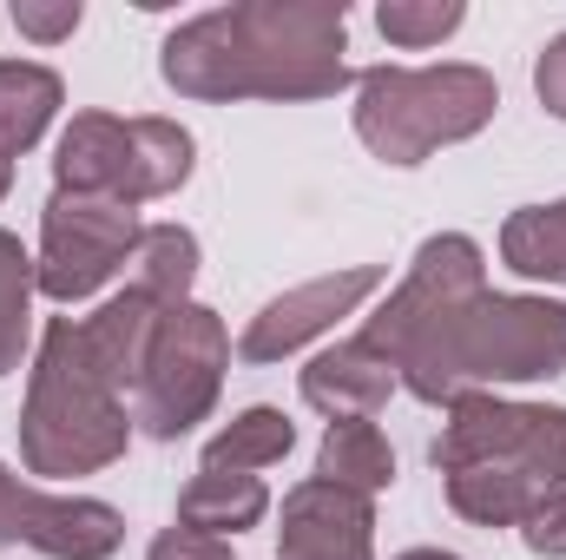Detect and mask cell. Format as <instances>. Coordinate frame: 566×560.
<instances>
[{"mask_svg": "<svg viewBox=\"0 0 566 560\" xmlns=\"http://www.w3.org/2000/svg\"><path fill=\"white\" fill-rule=\"evenodd\" d=\"M501 113L494 73L448 60V66H369L356 73V139L382 165H422L441 145L488 133Z\"/></svg>", "mask_w": 566, "mask_h": 560, "instance_id": "277c9868", "label": "cell"}, {"mask_svg": "<svg viewBox=\"0 0 566 560\" xmlns=\"http://www.w3.org/2000/svg\"><path fill=\"white\" fill-rule=\"evenodd\" d=\"M501 265L514 278L566 283V198L560 205H521L501 225Z\"/></svg>", "mask_w": 566, "mask_h": 560, "instance_id": "44dd1931", "label": "cell"}, {"mask_svg": "<svg viewBox=\"0 0 566 560\" xmlns=\"http://www.w3.org/2000/svg\"><path fill=\"white\" fill-rule=\"evenodd\" d=\"M0 548H33L46 560H113L126 548V515L93 495L13 481L0 462Z\"/></svg>", "mask_w": 566, "mask_h": 560, "instance_id": "9c48e42d", "label": "cell"}, {"mask_svg": "<svg viewBox=\"0 0 566 560\" xmlns=\"http://www.w3.org/2000/svg\"><path fill=\"white\" fill-rule=\"evenodd\" d=\"M33 258H27V245L13 238V231H0V376H13L20 370V356H27V336H33Z\"/></svg>", "mask_w": 566, "mask_h": 560, "instance_id": "7402d4cb", "label": "cell"}, {"mask_svg": "<svg viewBox=\"0 0 566 560\" xmlns=\"http://www.w3.org/2000/svg\"><path fill=\"white\" fill-rule=\"evenodd\" d=\"M296 448V422L271 409V403H258V409H244V416H231L211 442H205V468L211 475H251V468H271Z\"/></svg>", "mask_w": 566, "mask_h": 560, "instance_id": "d6986e66", "label": "cell"}, {"mask_svg": "<svg viewBox=\"0 0 566 560\" xmlns=\"http://www.w3.org/2000/svg\"><path fill=\"white\" fill-rule=\"evenodd\" d=\"M80 20H86V7H80V0H13V27H20L27 40H40V46L73 40V33H80Z\"/></svg>", "mask_w": 566, "mask_h": 560, "instance_id": "cb8c5ba5", "label": "cell"}, {"mask_svg": "<svg viewBox=\"0 0 566 560\" xmlns=\"http://www.w3.org/2000/svg\"><path fill=\"white\" fill-rule=\"evenodd\" d=\"M396 560H461V554H448V548H409V554H396Z\"/></svg>", "mask_w": 566, "mask_h": 560, "instance_id": "83f0119b", "label": "cell"}, {"mask_svg": "<svg viewBox=\"0 0 566 560\" xmlns=\"http://www.w3.org/2000/svg\"><path fill=\"white\" fill-rule=\"evenodd\" d=\"M224 370H231V330L218 310H205V303L158 310V336H151L139 390H133V422L151 442L191 435L218 409Z\"/></svg>", "mask_w": 566, "mask_h": 560, "instance_id": "5b68a950", "label": "cell"}, {"mask_svg": "<svg viewBox=\"0 0 566 560\" xmlns=\"http://www.w3.org/2000/svg\"><path fill=\"white\" fill-rule=\"evenodd\" d=\"M277 560H376V501L323 475L283 495Z\"/></svg>", "mask_w": 566, "mask_h": 560, "instance_id": "8fae6325", "label": "cell"}, {"mask_svg": "<svg viewBox=\"0 0 566 560\" xmlns=\"http://www.w3.org/2000/svg\"><path fill=\"white\" fill-rule=\"evenodd\" d=\"M434 468L454 475V468H474V462H494V468H521L527 481H541L547 495L566 488V409L547 403H507V396H461L441 435H434Z\"/></svg>", "mask_w": 566, "mask_h": 560, "instance_id": "8992f818", "label": "cell"}, {"mask_svg": "<svg viewBox=\"0 0 566 560\" xmlns=\"http://www.w3.org/2000/svg\"><path fill=\"white\" fill-rule=\"evenodd\" d=\"M60 100H66V86H60L53 66H40V60H0V158L7 165L46 139Z\"/></svg>", "mask_w": 566, "mask_h": 560, "instance_id": "9a60e30c", "label": "cell"}, {"mask_svg": "<svg viewBox=\"0 0 566 560\" xmlns=\"http://www.w3.org/2000/svg\"><path fill=\"white\" fill-rule=\"evenodd\" d=\"M316 475L376 501V495L396 481V448H389V435H382L369 416L329 422V428H323V448H316Z\"/></svg>", "mask_w": 566, "mask_h": 560, "instance_id": "e0dca14e", "label": "cell"}, {"mask_svg": "<svg viewBox=\"0 0 566 560\" xmlns=\"http://www.w3.org/2000/svg\"><path fill=\"white\" fill-rule=\"evenodd\" d=\"M145 560H238L231 554V541H218V535H198V528H165L158 541H151V554Z\"/></svg>", "mask_w": 566, "mask_h": 560, "instance_id": "484cf974", "label": "cell"}, {"mask_svg": "<svg viewBox=\"0 0 566 560\" xmlns=\"http://www.w3.org/2000/svg\"><path fill=\"white\" fill-rule=\"evenodd\" d=\"M461 20H468V7H461V0H382V7H376L382 40H389V46H409V53L441 46Z\"/></svg>", "mask_w": 566, "mask_h": 560, "instance_id": "603a6c76", "label": "cell"}, {"mask_svg": "<svg viewBox=\"0 0 566 560\" xmlns=\"http://www.w3.org/2000/svg\"><path fill=\"white\" fill-rule=\"evenodd\" d=\"M191 283H198V238L185 225H145L133 251V290L158 310H178L191 303Z\"/></svg>", "mask_w": 566, "mask_h": 560, "instance_id": "ffe728a7", "label": "cell"}, {"mask_svg": "<svg viewBox=\"0 0 566 560\" xmlns=\"http://www.w3.org/2000/svg\"><path fill=\"white\" fill-rule=\"evenodd\" d=\"M396 363L389 356H376L363 336H349V343H336V350H323V356H310L303 363V376H296V390H303V403L316 409V416L329 422H356V416H382L389 409V396H396Z\"/></svg>", "mask_w": 566, "mask_h": 560, "instance_id": "7c38bea8", "label": "cell"}, {"mask_svg": "<svg viewBox=\"0 0 566 560\" xmlns=\"http://www.w3.org/2000/svg\"><path fill=\"white\" fill-rule=\"evenodd\" d=\"M349 20L343 0H238L185 20L158 46V73L171 93L224 106V100H329L356 86L349 73Z\"/></svg>", "mask_w": 566, "mask_h": 560, "instance_id": "6da1fadb", "label": "cell"}, {"mask_svg": "<svg viewBox=\"0 0 566 560\" xmlns=\"http://www.w3.org/2000/svg\"><path fill=\"white\" fill-rule=\"evenodd\" d=\"M376 290H382V265H349V271L296 283V290L271 297V303L251 317V330L238 336V356H244V363H283V356H296L310 336H323L336 317H349V310H356L363 297H376Z\"/></svg>", "mask_w": 566, "mask_h": 560, "instance_id": "30bf717a", "label": "cell"}, {"mask_svg": "<svg viewBox=\"0 0 566 560\" xmlns=\"http://www.w3.org/2000/svg\"><path fill=\"white\" fill-rule=\"evenodd\" d=\"M481 290H488V258H481V245L461 238V231H434L422 251H416L409 278L396 283V290L382 297V310L363 323V343L396 363L434 317H448L454 303H468V297H481Z\"/></svg>", "mask_w": 566, "mask_h": 560, "instance_id": "ba28073f", "label": "cell"}, {"mask_svg": "<svg viewBox=\"0 0 566 560\" xmlns=\"http://www.w3.org/2000/svg\"><path fill=\"white\" fill-rule=\"evenodd\" d=\"M534 93H541V106L566 120V33H554L547 46H541V60H534Z\"/></svg>", "mask_w": 566, "mask_h": 560, "instance_id": "4316f807", "label": "cell"}, {"mask_svg": "<svg viewBox=\"0 0 566 560\" xmlns=\"http://www.w3.org/2000/svg\"><path fill=\"white\" fill-rule=\"evenodd\" d=\"M133 448L126 396L106 390V376L80 350V317H53L40 336V356L27 370V403H20V462L40 481H73L99 475Z\"/></svg>", "mask_w": 566, "mask_h": 560, "instance_id": "3957f363", "label": "cell"}, {"mask_svg": "<svg viewBox=\"0 0 566 560\" xmlns=\"http://www.w3.org/2000/svg\"><path fill=\"white\" fill-rule=\"evenodd\" d=\"M198 145L178 120H133V165H126V205L139 211L151 198H171L191 178Z\"/></svg>", "mask_w": 566, "mask_h": 560, "instance_id": "ac0fdd59", "label": "cell"}, {"mask_svg": "<svg viewBox=\"0 0 566 560\" xmlns=\"http://www.w3.org/2000/svg\"><path fill=\"white\" fill-rule=\"evenodd\" d=\"M139 231H145L139 211L119 205V198H73V191H53L46 211H40V258H33L40 297H53V303H86L113 271L133 265Z\"/></svg>", "mask_w": 566, "mask_h": 560, "instance_id": "52a82bcc", "label": "cell"}, {"mask_svg": "<svg viewBox=\"0 0 566 560\" xmlns=\"http://www.w3.org/2000/svg\"><path fill=\"white\" fill-rule=\"evenodd\" d=\"M264 515H271V488L258 475H211V468H198L185 481V495H178V528H198V535H218V541L258 528Z\"/></svg>", "mask_w": 566, "mask_h": 560, "instance_id": "2e32d148", "label": "cell"}, {"mask_svg": "<svg viewBox=\"0 0 566 560\" xmlns=\"http://www.w3.org/2000/svg\"><path fill=\"white\" fill-rule=\"evenodd\" d=\"M521 541H527V554H541V560H566V488H554V495L521 521Z\"/></svg>", "mask_w": 566, "mask_h": 560, "instance_id": "d4e9b609", "label": "cell"}, {"mask_svg": "<svg viewBox=\"0 0 566 560\" xmlns=\"http://www.w3.org/2000/svg\"><path fill=\"white\" fill-rule=\"evenodd\" d=\"M7 191H13V165L0 158V198H7Z\"/></svg>", "mask_w": 566, "mask_h": 560, "instance_id": "f1b7e54d", "label": "cell"}, {"mask_svg": "<svg viewBox=\"0 0 566 560\" xmlns=\"http://www.w3.org/2000/svg\"><path fill=\"white\" fill-rule=\"evenodd\" d=\"M126 165H133V120L113 113H73L53 152V178L73 198H119L126 205Z\"/></svg>", "mask_w": 566, "mask_h": 560, "instance_id": "5bb4252c", "label": "cell"}, {"mask_svg": "<svg viewBox=\"0 0 566 560\" xmlns=\"http://www.w3.org/2000/svg\"><path fill=\"white\" fill-rule=\"evenodd\" d=\"M151 336H158V303L139 297L133 283H126L119 297H106L93 317H80V350H86V363L106 376V390H119V396L139 390Z\"/></svg>", "mask_w": 566, "mask_h": 560, "instance_id": "4fadbf2b", "label": "cell"}, {"mask_svg": "<svg viewBox=\"0 0 566 560\" xmlns=\"http://www.w3.org/2000/svg\"><path fill=\"white\" fill-rule=\"evenodd\" d=\"M566 370V303L554 297H507L481 290L434 317L396 356L409 396L454 409L461 396H494L501 383H541Z\"/></svg>", "mask_w": 566, "mask_h": 560, "instance_id": "7a4b0ae2", "label": "cell"}]
</instances>
